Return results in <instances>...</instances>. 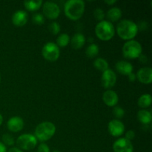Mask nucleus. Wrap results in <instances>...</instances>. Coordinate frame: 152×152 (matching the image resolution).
Returning <instances> with one entry per match:
<instances>
[{"label":"nucleus","mask_w":152,"mask_h":152,"mask_svg":"<svg viewBox=\"0 0 152 152\" xmlns=\"http://www.w3.org/2000/svg\"><path fill=\"white\" fill-rule=\"evenodd\" d=\"M2 123H3V117H2V115L0 114V126L2 124Z\"/></svg>","instance_id":"c9c22d12"},{"label":"nucleus","mask_w":152,"mask_h":152,"mask_svg":"<svg viewBox=\"0 0 152 152\" xmlns=\"http://www.w3.org/2000/svg\"><path fill=\"white\" fill-rule=\"evenodd\" d=\"M94 16L96 19V20L101 22V21L104 20V18H105V13H104L103 10L99 7L96 8L94 11Z\"/></svg>","instance_id":"c85d7f7f"},{"label":"nucleus","mask_w":152,"mask_h":152,"mask_svg":"<svg viewBox=\"0 0 152 152\" xmlns=\"http://www.w3.org/2000/svg\"><path fill=\"white\" fill-rule=\"evenodd\" d=\"M123 55L126 59H137L142 55V48L140 43L134 39L129 40L124 43L122 48Z\"/></svg>","instance_id":"39448f33"},{"label":"nucleus","mask_w":152,"mask_h":152,"mask_svg":"<svg viewBox=\"0 0 152 152\" xmlns=\"http://www.w3.org/2000/svg\"><path fill=\"white\" fill-rule=\"evenodd\" d=\"M38 140L34 134H23L16 139L17 148L24 151H30L35 148Z\"/></svg>","instance_id":"423d86ee"},{"label":"nucleus","mask_w":152,"mask_h":152,"mask_svg":"<svg viewBox=\"0 0 152 152\" xmlns=\"http://www.w3.org/2000/svg\"><path fill=\"white\" fill-rule=\"evenodd\" d=\"M138 25L130 19H123L117 25V34L124 40H132L137 35Z\"/></svg>","instance_id":"f03ea898"},{"label":"nucleus","mask_w":152,"mask_h":152,"mask_svg":"<svg viewBox=\"0 0 152 152\" xmlns=\"http://www.w3.org/2000/svg\"><path fill=\"white\" fill-rule=\"evenodd\" d=\"M7 127L9 131L12 132H19L22 130L24 127V120L22 117L15 116L7 120Z\"/></svg>","instance_id":"ddd939ff"},{"label":"nucleus","mask_w":152,"mask_h":152,"mask_svg":"<svg viewBox=\"0 0 152 152\" xmlns=\"http://www.w3.org/2000/svg\"><path fill=\"white\" fill-rule=\"evenodd\" d=\"M151 102L152 98L150 94H144L141 95L137 100L138 105L140 108H142V109H145L151 106Z\"/></svg>","instance_id":"aec40b11"},{"label":"nucleus","mask_w":152,"mask_h":152,"mask_svg":"<svg viewBox=\"0 0 152 152\" xmlns=\"http://www.w3.org/2000/svg\"><path fill=\"white\" fill-rule=\"evenodd\" d=\"M115 68L117 71L123 75H129L133 72V65L132 63L126 60H120L116 63Z\"/></svg>","instance_id":"dca6fc26"},{"label":"nucleus","mask_w":152,"mask_h":152,"mask_svg":"<svg viewBox=\"0 0 152 152\" xmlns=\"http://www.w3.org/2000/svg\"><path fill=\"white\" fill-rule=\"evenodd\" d=\"M70 41H71V39H70L69 35L68 34H61L56 38V44L57 45L59 48H65L69 44Z\"/></svg>","instance_id":"5701e85b"},{"label":"nucleus","mask_w":152,"mask_h":152,"mask_svg":"<svg viewBox=\"0 0 152 152\" xmlns=\"http://www.w3.org/2000/svg\"><path fill=\"white\" fill-rule=\"evenodd\" d=\"M113 150L114 152H134V145L132 141L121 137L114 142Z\"/></svg>","instance_id":"9b49d317"},{"label":"nucleus","mask_w":152,"mask_h":152,"mask_svg":"<svg viewBox=\"0 0 152 152\" xmlns=\"http://www.w3.org/2000/svg\"><path fill=\"white\" fill-rule=\"evenodd\" d=\"M137 79L141 83L150 85L152 82V69L150 67H143L138 70L136 74Z\"/></svg>","instance_id":"f8f14e48"},{"label":"nucleus","mask_w":152,"mask_h":152,"mask_svg":"<svg viewBox=\"0 0 152 152\" xmlns=\"http://www.w3.org/2000/svg\"><path fill=\"white\" fill-rule=\"evenodd\" d=\"M43 1L42 0H35V1H24V5L26 10L28 11L34 12L38 10L42 6Z\"/></svg>","instance_id":"412c9836"},{"label":"nucleus","mask_w":152,"mask_h":152,"mask_svg":"<svg viewBox=\"0 0 152 152\" xmlns=\"http://www.w3.org/2000/svg\"><path fill=\"white\" fill-rule=\"evenodd\" d=\"M102 101L108 107L117 106L119 101L117 94L113 90H107L102 94Z\"/></svg>","instance_id":"2eb2a0df"},{"label":"nucleus","mask_w":152,"mask_h":152,"mask_svg":"<svg viewBox=\"0 0 152 152\" xmlns=\"http://www.w3.org/2000/svg\"><path fill=\"white\" fill-rule=\"evenodd\" d=\"M0 81H1V76H0Z\"/></svg>","instance_id":"4c0bfd02"},{"label":"nucleus","mask_w":152,"mask_h":152,"mask_svg":"<svg viewBox=\"0 0 152 152\" xmlns=\"http://www.w3.org/2000/svg\"><path fill=\"white\" fill-rule=\"evenodd\" d=\"M42 11L46 18L49 19H56L59 17L60 14V7L56 3L53 1H48L43 3L42 4Z\"/></svg>","instance_id":"6e6552de"},{"label":"nucleus","mask_w":152,"mask_h":152,"mask_svg":"<svg viewBox=\"0 0 152 152\" xmlns=\"http://www.w3.org/2000/svg\"><path fill=\"white\" fill-rule=\"evenodd\" d=\"M0 152H7V147L1 141H0Z\"/></svg>","instance_id":"473e14b6"},{"label":"nucleus","mask_w":152,"mask_h":152,"mask_svg":"<svg viewBox=\"0 0 152 152\" xmlns=\"http://www.w3.org/2000/svg\"><path fill=\"white\" fill-rule=\"evenodd\" d=\"M56 133V126L51 122H42L36 127L34 136L41 142L49 140Z\"/></svg>","instance_id":"7ed1b4c3"},{"label":"nucleus","mask_w":152,"mask_h":152,"mask_svg":"<svg viewBox=\"0 0 152 152\" xmlns=\"http://www.w3.org/2000/svg\"><path fill=\"white\" fill-rule=\"evenodd\" d=\"M108 130L112 137H121L125 132L124 123L120 120H117V119L111 120L108 123Z\"/></svg>","instance_id":"9d476101"},{"label":"nucleus","mask_w":152,"mask_h":152,"mask_svg":"<svg viewBox=\"0 0 152 152\" xmlns=\"http://www.w3.org/2000/svg\"><path fill=\"white\" fill-rule=\"evenodd\" d=\"M12 22L15 26L22 27L27 23L28 20V14L25 10H19L14 12L12 16Z\"/></svg>","instance_id":"4468645a"},{"label":"nucleus","mask_w":152,"mask_h":152,"mask_svg":"<svg viewBox=\"0 0 152 152\" xmlns=\"http://www.w3.org/2000/svg\"><path fill=\"white\" fill-rule=\"evenodd\" d=\"M2 142L5 145L13 146L15 144V140L12 135L9 134H4L2 136Z\"/></svg>","instance_id":"bb28decb"},{"label":"nucleus","mask_w":152,"mask_h":152,"mask_svg":"<svg viewBox=\"0 0 152 152\" xmlns=\"http://www.w3.org/2000/svg\"><path fill=\"white\" fill-rule=\"evenodd\" d=\"M117 83V74L113 70L108 68L106 71H103L101 77V83L102 87L108 89L114 87Z\"/></svg>","instance_id":"1a4fd4ad"},{"label":"nucleus","mask_w":152,"mask_h":152,"mask_svg":"<svg viewBox=\"0 0 152 152\" xmlns=\"http://www.w3.org/2000/svg\"><path fill=\"white\" fill-rule=\"evenodd\" d=\"M42 54L46 60L49 62H55L60 55V50L56 43L48 42L45 43L42 49Z\"/></svg>","instance_id":"0eeeda50"},{"label":"nucleus","mask_w":152,"mask_h":152,"mask_svg":"<svg viewBox=\"0 0 152 152\" xmlns=\"http://www.w3.org/2000/svg\"><path fill=\"white\" fill-rule=\"evenodd\" d=\"M33 23L37 25H41L45 22V16L42 13H35L32 16Z\"/></svg>","instance_id":"393cba45"},{"label":"nucleus","mask_w":152,"mask_h":152,"mask_svg":"<svg viewBox=\"0 0 152 152\" xmlns=\"http://www.w3.org/2000/svg\"><path fill=\"white\" fill-rule=\"evenodd\" d=\"M128 79L130 82H134L135 80H137V77H136V74H134L133 72L131 73L129 75H128Z\"/></svg>","instance_id":"2f4dec72"},{"label":"nucleus","mask_w":152,"mask_h":152,"mask_svg":"<svg viewBox=\"0 0 152 152\" xmlns=\"http://www.w3.org/2000/svg\"><path fill=\"white\" fill-rule=\"evenodd\" d=\"M48 30L53 35H57L61 31V26L58 22H53L48 25Z\"/></svg>","instance_id":"a878e982"},{"label":"nucleus","mask_w":152,"mask_h":152,"mask_svg":"<svg viewBox=\"0 0 152 152\" xmlns=\"http://www.w3.org/2000/svg\"><path fill=\"white\" fill-rule=\"evenodd\" d=\"M94 66L96 68V70L99 71H106V70L108 69V63L105 59L103 58H96L94 61Z\"/></svg>","instance_id":"4be33fe9"},{"label":"nucleus","mask_w":152,"mask_h":152,"mask_svg":"<svg viewBox=\"0 0 152 152\" xmlns=\"http://www.w3.org/2000/svg\"><path fill=\"white\" fill-rule=\"evenodd\" d=\"M137 119L142 124H150L152 120L151 113L146 109L140 110L137 113Z\"/></svg>","instance_id":"6ab92c4d"},{"label":"nucleus","mask_w":152,"mask_h":152,"mask_svg":"<svg viewBox=\"0 0 152 152\" xmlns=\"http://www.w3.org/2000/svg\"><path fill=\"white\" fill-rule=\"evenodd\" d=\"M37 152H50V148L45 142H42L39 145L37 148Z\"/></svg>","instance_id":"c756f323"},{"label":"nucleus","mask_w":152,"mask_h":152,"mask_svg":"<svg viewBox=\"0 0 152 152\" xmlns=\"http://www.w3.org/2000/svg\"><path fill=\"white\" fill-rule=\"evenodd\" d=\"M53 152H60V151H58V150H54V151H53Z\"/></svg>","instance_id":"e433bc0d"},{"label":"nucleus","mask_w":152,"mask_h":152,"mask_svg":"<svg viewBox=\"0 0 152 152\" xmlns=\"http://www.w3.org/2000/svg\"><path fill=\"white\" fill-rule=\"evenodd\" d=\"M86 39L83 34L77 33L73 36L70 42H71L73 48L78 50V49L82 48L84 46V45L86 44Z\"/></svg>","instance_id":"f3484780"},{"label":"nucleus","mask_w":152,"mask_h":152,"mask_svg":"<svg viewBox=\"0 0 152 152\" xmlns=\"http://www.w3.org/2000/svg\"><path fill=\"white\" fill-rule=\"evenodd\" d=\"M104 2L108 5H113L117 2V0H105V1H104Z\"/></svg>","instance_id":"f704fd0d"},{"label":"nucleus","mask_w":152,"mask_h":152,"mask_svg":"<svg viewBox=\"0 0 152 152\" xmlns=\"http://www.w3.org/2000/svg\"><path fill=\"white\" fill-rule=\"evenodd\" d=\"M134 137H135V132H134L133 130H129L126 133V137L125 138H126V139L132 141V140L134 139Z\"/></svg>","instance_id":"7c9ffc66"},{"label":"nucleus","mask_w":152,"mask_h":152,"mask_svg":"<svg viewBox=\"0 0 152 152\" xmlns=\"http://www.w3.org/2000/svg\"><path fill=\"white\" fill-rule=\"evenodd\" d=\"M113 114L117 118V120H120L124 117L125 111L120 106H114L113 109Z\"/></svg>","instance_id":"cd10ccee"},{"label":"nucleus","mask_w":152,"mask_h":152,"mask_svg":"<svg viewBox=\"0 0 152 152\" xmlns=\"http://www.w3.org/2000/svg\"><path fill=\"white\" fill-rule=\"evenodd\" d=\"M122 16H123V12L121 9L117 7H111L107 11L106 13V16L108 19V21H109L110 22H117L121 19Z\"/></svg>","instance_id":"a211bd4d"},{"label":"nucleus","mask_w":152,"mask_h":152,"mask_svg":"<svg viewBox=\"0 0 152 152\" xmlns=\"http://www.w3.org/2000/svg\"><path fill=\"white\" fill-rule=\"evenodd\" d=\"M116 30L114 26L109 21L105 20L99 22L95 27V34L102 41H109L115 35Z\"/></svg>","instance_id":"20e7f679"},{"label":"nucleus","mask_w":152,"mask_h":152,"mask_svg":"<svg viewBox=\"0 0 152 152\" xmlns=\"http://www.w3.org/2000/svg\"><path fill=\"white\" fill-rule=\"evenodd\" d=\"M7 152H23L21 149H19L17 147H12L7 151Z\"/></svg>","instance_id":"72a5a7b5"},{"label":"nucleus","mask_w":152,"mask_h":152,"mask_svg":"<svg viewBox=\"0 0 152 152\" xmlns=\"http://www.w3.org/2000/svg\"><path fill=\"white\" fill-rule=\"evenodd\" d=\"M86 4L83 0H68L64 4V12L67 17L73 21L79 20L84 13Z\"/></svg>","instance_id":"f257e3e1"},{"label":"nucleus","mask_w":152,"mask_h":152,"mask_svg":"<svg viewBox=\"0 0 152 152\" xmlns=\"http://www.w3.org/2000/svg\"><path fill=\"white\" fill-rule=\"evenodd\" d=\"M99 46L95 43H91L87 47L86 50V56L89 58H94L99 53Z\"/></svg>","instance_id":"b1692460"}]
</instances>
